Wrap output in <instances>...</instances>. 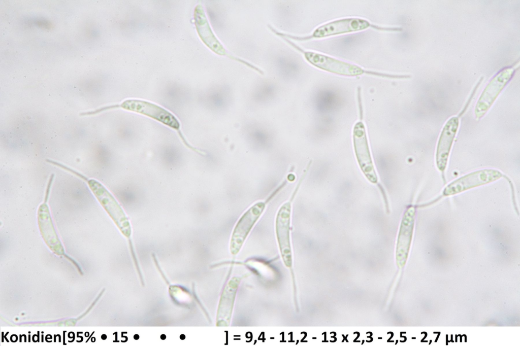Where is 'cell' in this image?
<instances>
[{
	"label": "cell",
	"instance_id": "8fae6325",
	"mask_svg": "<svg viewBox=\"0 0 520 346\" xmlns=\"http://www.w3.org/2000/svg\"><path fill=\"white\" fill-rule=\"evenodd\" d=\"M238 282L237 279H234L229 283L225 288L223 295L222 302L221 303V311L223 315L224 319H225L226 323L229 322L231 315L233 304L234 298L238 287Z\"/></svg>",
	"mask_w": 520,
	"mask_h": 346
},
{
	"label": "cell",
	"instance_id": "9c48e42d",
	"mask_svg": "<svg viewBox=\"0 0 520 346\" xmlns=\"http://www.w3.org/2000/svg\"><path fill=\"white\" fill-rule=\"evenodd\" d=\"M194 23L199 37L211 50L219 55L225 54V50L214 36L209 24L203 7H196L194 11Z\"/></svg>",
	"mask_w": 520,
	"mask_h": 346
},
{
	"label": "cell",
	"instance_id": "5b68a950",
	"mask_svg": "<svg viewBox=\"0 0 520 346\" xmlns=\"http://www.w3.org/2000/svg\"><path fill=\"white\" fill-rule=\"evenodd\" d=\"M305 57L314 66L330 72L346 76H355L363 73V70L356 65L324 55L306 52Z\"/></svg>",
	"mask_w": 520,
	"mask_h": 346
},
{
	"label": "cell",
	"instance_id": "5bb4252c",
	"mask_svg": "<svg viewBox=\"0 0 520 346\" xmlns=\"http://www.w3.org/2000/svg\"><path fill=\"white\" fill-rule=\"evenodd\" d=\"M180 338L181 339L183 340V339H184L185 338V335L184 334H182V335H180Z\"/></svg>",
	"mask_w": 520,
	"mask_h": 346
},
{
	"label": "cell",
	"instance_id": "3957f363",
	"mask_svg": "<svg viewBox=\"0 0 520 346\" xmlns=\"http://www.w3.org/2000/svg\"><path fill=\"white\" fill-rule=\"evenodd\" d=\"M502 174L493 169H484L473 171L453 181L443 191L444 195L456 194L469 189L484 185L498 180Z\"/></svg>",
	"mask_w": 520,
	"mask_h": 346
},
{
	"label": "cell",
	"instance_id": "8992f818",
	"mask_svg": "<svg viewBox=\"0 0 520 346\" xmlns=\"http://www.w3.org/2000/svg\"><path fill=\"white\" fill-rule=\"evenodd\" d=\"M88 184L106 211L119 227H129L125 214L111 194L99 182L90 180Z\"/></svg>",
	"mask_w": 520,
	"mask_h": 346
},
{
	"label": "cell",
	"instance_id": "4fadbf2b",
	"mask_svg": "<svg viewBox=\"0 0 520 346\" xmlns=\"http://www.w3.org/2000/svg\"><path fill=\"white\" fill-rule=\"evenodd\" d=\"M134 338L135 339H138L139 338V336L138 334H136L134 335Z\"/></svg>",
	"mask_w": 520,
	"mask_h": 346
},
{
	"label": "cell",
	"instance_id": "30bf717a",
	"mask_svg": "<svg viewBox=\"0 0 520 346\" xmlns=\"http://www.w3.org/2000/svg\"><path fill=\"white\" fill-rule=\"evenodd\" d=\"M508 78V76L496 78L487 86L476 106L475 114L477 117H481L485 113L505 85Z\"/></svg>",
	"mask_w": 520,
	"mask_h": 346
},
{
	"label": "cell",
	"instance_id": "6da1fadb",
	"mask_svg": "<svg viewBox=\"0 0 520 346\" xmlns=\"http://www.w3.org/2000/svg\"><path fill=\"white\" fill-rule=\"evenodd\" d=\"M301 183V182H299L290 199L280 207L276 218L277 238L282 259L285 264L288 267L291 266L292 260L289 238L291 200L294 198Z\"/></svg>",
	"mask_w": 520,
	"mask_h": 346
},
{
	"label": "cell",
	"instance_id": "7a4b0ae2",
	"mask_svg": "<svg viewBox=\"0 0 520 346\" xmlns=\"http://www.w3.org/2000/svg\"><path fill=\"white\" fill-rule=\"evenodd\" d=\"M266 205V202H256L249 208L238 221L233 232L231 252L237 254L240 250L245 239L254 224L261 216Z\"/></svg>",
	"mask_w": 520,
	"mask_h": 346
},
{
	"label": "cell",
	"instance_id": "277c9868",
	"mask_svg": "<svg viewBox=\"0 0 520 346\" xmlns=\"http://www.w3.org/2000/svg\"><path fill=\"white\" fill-rule=\"evenodd\" d=\"M124 109L151 117L170 127L178 129L180 124L177 118L165 109L150 102L139 99H127L121 104Z\"/></svg>",
	"mask_w": 520,
	"mask_h": 346
},
{
	"label": "cell",
	"instance_id": "7c38bea8",
	"mask_svg": "<svg viewBox=\"0 0 520 346\" xmlns=\"http://www.w3.org/2000/svg\"><path fill=\"white\" fill-rule=\"evenodd\" d=\"M166 335H164V334H162V335H161L160 336V338H161V339H162V340L165 339L166 338Z\"/></svg>",
	"mask_w": 520,
	"mask_h": 346
},
{
	"label": "cell",
	"instance_id": "ba28073f",
	"mask_svg": "<svg viewBox=\"0 0 520 346\" xmlns=\"http://www.w3.org/2000/svg\"><path fill=\"white\" fill-rule=\"evenodd\" d=\"M369 23L359 18H345L336 20L322 25L317 28L313 34L315 38H322L342 33L365 29Z\"/></svg>",
	"mask_w": 520,
	"mask_h": 346
},
{
	"label": "cell",
	"instance_id": "52a82bcc",
	"mask_svg": "<svg viewBox=\"0 0 520 346\" xmlns=\"http://www.w3.org/2000/svg\"><path fill=\"white\" fill-rule=\"evenodd\" d=\"M459 125L458 118H450L444 125L440 134L436 150V160L438 168L441 171L445 170Z\"/></svg>",
	"mask_w": 520,
	"mask_h": 346
}]
</instances>
